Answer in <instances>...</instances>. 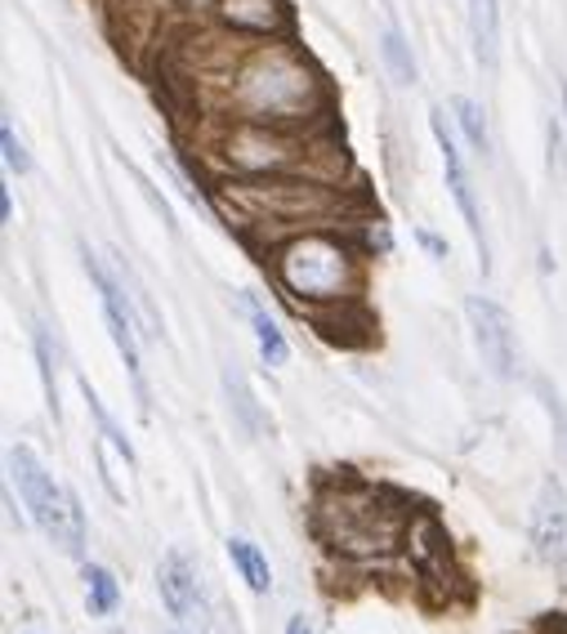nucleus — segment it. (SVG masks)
<instances>
[{
    "label": "nucleus",
    "mask_w": 567,
    "mask_h": 634,
    "mask_svg": "<svg viewBox=\"0 0 567 634\" xmlns=\"http://www.w3.org/2000/svg\"><path fill=\"white\" fill-rule=\"evenodd\" d=\"M563 112H567V81H563Z\"/></svg>",
    "instance_id": "29"
},
{
    "label": "nucleus",
    "mask_w": 567,
    "mask_h": 634,
    "mask_svg": "<svg viewBox=\"0 0 567 634\" xmlns=\"http://www.w3.org/2000/svg\"><path fill=\"white\" fill-rule=\"evenodd\" d=\"M86 599H90V612L94 616H112L116 603H121V590H116V577L99 563H86Z\"/></svg>",
    "instance_id": "20"
},
{
    "label": "nucleus",
    "mask_w": 567,
    "mask_h": 634,
    "mask_svg": "<svg viewBox=\"0 0 567 634\" xmlns=\"http://www.w3.org/2000/svg\"><path fill=\"white\" fill-rule=\"evenodd\" d=\"M469 45L482 73L501 67V0H469Z\"/></svg>",
    "instance_id": "15"
},
{
    "label": "nucleus",
    "mask_w": 567,
    "mask_h": 634,
    "mask_svg": "<svg viewBox=\"0 0 567 634\" xmlns=\"http://www.w3.org/2000/svg\"><path fill=\"white\" fill-rule=\"evenodd\" d=\"M157 590H162V603L175 616V625H184L188 634H220L215 612H210L205 590H201V577L184 549H170L157 563Z\"/></svg>",
    "instance_id": "9"
},
{
    "label": "nucleus",
    "mask_w": 567,
    "mask_h": 634,
    "mask_svg": "<svg viewBox=\"0 0 567 634\" xmlns=\"http://www.w3.org/2000/svg\"><path fill=\"white\" fill-rule=\"evenodd\" d=\"M229 558H233L237 577H242V581H246L255 594H268V590H273L268 558L259 554V545H255V541H246V536H229Z\"/></svg>",
    "instance_id": "17"
},
{
    "label": "nucleus",
    "mask_w": 567,
    "mask_h": 634,
    "mask_svg": "<svg viewBox=\"0 0 567 634\" xmlns=\"http://www.w3.org/2000/svg\"><path fill=\"white\" fill-rule=\"evenodd\" d=\"M465 313H469L474 344H478L487 371H491L496 380H514V376H519V340H514L510 313L496 304V300H487V296H469Z\"/></svg>",
    "instance_id": "10"
},
{
    "label": "nucleus",
    "mask_w": 567,
    "mask_h": 634,
    "mask_svg": "<svg viewBox=\"0 0 567 634\" xmlns=\"http://www.w3.org/2000/svg\"><path fill=\"white\" fill-rule=\"evenodd\" d=\"M215 153L224 170H233V179H273V175H304L313 144L300 130L233 116V125L220 130L215 138Z\"/></svg>",
    "instance_id": "6"
},
{
    "label": "nucleus",
    "mask_w": 567,
    "mask_h": 634,
    "mask_svg": "<svg viewBox=\"0 0 567 634\" xmlns=\"http://www.w3.org/2000/svg\"><path fill=\"white\" fill-rule=\"evenodd\" d=\"M81 255H86L90 281L99 287L112 344H116V354L125 358V371H130V380H134V393H138V402H144V411H148V380H144V363H138V309H134V300H130V287L121 281V272H108V264H103L90 246H86Z\"/></svg>",
    "instance_id": "7"
},
{
    "label": "nucleus",
    "mask_w": 567,
    "mask_h": 634,
    "mask_svg": "<svg viewBox=\"0 0 567 634\" xmlns=\"http://www.w3.org/2000/svg\"><path fill=\"white\" fill-rule=\"evenodd\" d=\"M532 549L549 563L563 568L567 563V491L558 478H545L532 505Z\"/></svg>",
    "instance_id": "12"
},
{
    "label": "nucleus",
    "mask_w": 567,
    "mask_h": 634,
    "mask_svg": "<svg viewBox=\"0 0 567 634\" xmlns=\"http://www.w3.org/2000/svg\"><path fill=\"white\" fill-rule=\"evenodd\" d=\"M229 103L242 121L309 134V125L326 121L331 90L291 41H264L229 67Z\"/></svg>",
    "instance_id": "1"
},
{
    "label": "nucleus",
    "mask_w": 567,
    "mask_h": 634,
    "mask_svg": "<svg viewBox=\"0 0 567 634\" xmlns=\"http://www.w3.org/2000/svg\"><path fill=\"white\" fill-rule=\"evenodd\" d=\"M430 130H434V144H438V153H443L447 188H452V197H456V205H460V215H465V229H469V237H474V246H478V268L491 272L487 233H482V210H478V197H474V183H469L465 157H460V148H456V134H452V125H447V116H443L438 108L430 112Z\"/></svg>",
    "instance_id": "11"
},
{
    "label": "nucleus",
    "mask_w": 567,
    "mask_h": 634,
    "mask_svg": "<svg viewBox=\"0 0 567 634\" xmlns=\"http://www.w3.org/2000/svg\"><path fill=\"white\" fill-rule=\"evenodd\" d=\"M242 309L251 318V331H255V344H259V358L268 367H287L291 358V348H287V335H281V326L268 318V309L255 300V296H242Z\"/></svg>",
    "instance_id": "16"
},
{
    "label": "nucleus",
    "mask_w": 567,
    "mask_h": 634,
    "mask_svg": "<svg viewBox=\"0 0 567 634\" xmlns=\"http://www.w3.org/2000/svg\"><path fill=\"white\" fill-rule=\"evenodd\" d=\"M220 197L237 210L242 224H264V229H322L335 215H344V192L340 183H326L318 175H273V179H233L220 188Z\"/></svg>",
    "instance_id": "4"
},
{
    "label": "nucleus",
    "mask_w": 567,
    "mask_h": 634,
    "mask_svg": "<svg viewBox=\"0 0 567 634\" xmlns=\"http://www.w3.org/2000/svg\"><path fill=\"white\" fill-rule=\"evenodd\" d=\"M86 407H90V415L99 420V438H108V443H116V447H121V452H125V456L134 460V443L125 438V430H121V425H116V420H112V411H108V407L99 402V393H94L90 385H86Z\"/></svg>",
    "instance_id": "22"
},
{
    "label": "nucleus",
    "mask_w": 567,
    "mask_h": 634,
    "mask_svg": "<svg viewBox=\"0 0 567 634\" xmlns=\"http://www.w3.org/2000/svg\"><path fill=\"white\" fill-rule=\"evenodd\" d=\"M287 634H313V625H309L304 616H291V621H287Z\"/></svg>",
    "instance_id": "28"
},
{
    "label": "nucleus",
    "mask_w": 567,
    "mask_h": 634,
    "mask_svg": "<svg viewBox=\"0 0 567 634\" xmlns=\"http://www.w3.org/2000/svg\"><path fill=\"white\" fill-rule=\"evenodd\" d=\"M32 340H36V367H41V380H45V402L58 420V348L49 344V335L41 326L32 331Z\"/></svg>",
    "instance_id": "21"
},
{
    "label": "nucleus",
    "mask_w": 567,
    "mask_h": 634,
    "mask_svg": "<svg viewBox=\"0 0 567 634\" xmlns=\"http://www.w3.org/2000/svg\"><path fill=\"white\" fill-rule=\"evenodd\" d=\"M407 558H411V568L424 586V594H430L434 603H447L460 572H456V563H452V545H447V532L434 514H411L407 523V541H402Z\"/></svg>",
    "instance_id": "8"
},
{
    "label": "nucleus",
    "mask_w": 567,
    "mask_h": 634,
    "mask_svg": "<svg viewBox=\"0 0 567 634\" xmlns=\"http://www.w3.org/2000/svg\"><path fill=\"white\" fill-rule=\"evenodd\" d=\"M415 237H420V246H424V251H430L434 259H447V242H438L434 233H415Z\"/></svg>",
    "instance_id": "26"
},
{
    "label": "nucleus",
    "mask_w": 567,
    "mask_h": 634,
    "mask_svg": "<svg viewBox=\"0 0 567 634\" xmlns=\"http://www.w3.org/2000/svg\"><path fill=\"white\" fill-rule=\"evenodd\" d=\"M5 460H10V487H19V501L27 505L32 523L63 554H81V545H86V510L77 501V491L54 482V474L41 465V456L27 443H14Z\"/></svg>",
    "instance_id": "5"
},
{
    "label": "nucleus",
    "mask_w": 567,
    "mask_h": 634,
    "mask_svg": "<svg viewBox=\"0 0 567 634\" xmlns=\"http://www.w3.org/2000/svg\"><path fill=\"white\" fill-rule=\"evenodd\" d=\"M170 5H179V10H188V14H215L220 0H170Z\"/></svg>",
    "instance_id": "25"
},
{
    "label": "nucleus",
    "mask_w": 567,
    "mask_h": 634,
    "mask_svg": "<svg viewBox=\"0 0 567 634\" xmlns=\"http://www.w3.org/2000/svg\"><path fill=\"white\" fill-rule=\"evenodd\" d=\"M309 523H313V536L331 554L353 558V563H371V558H389L407 541L411 510L371 482L335 478V482L318 487Z\"/></svg>",
    "instance_id": "2"
},
{
    "label": "nucleus",
    "mask_w": 567,
    "mask_h": 634,
    "mask_svg": "<svg viewBox=\"0 0 567 634\" xmlns=\"http://www.w3.org/2000/svg\"><path fill=\"white\" fill-rule=\"evenodd\" d=\"M170 634H188V630H184V625H175V630H170Z\"/></svg>",
    "instance_id": "30"
},
{
    "label": "nucleus",
    "mask_w": 567,
    "mask_h": 634,
    "mask_svg": "<svg viewBox=\"0 0 567 634\" xmlns=\"http://www.w3.org/2000/svg\"><path fill=\"white\" fill-rule=\"evenodd\" d=\"M215 19L224 32L255 36V41H287L291 36L287 0H220Z\"/></svg>",
    "instance_id": "13"
},
{
    "label": "nucleus",
    "mask_w": 567,
    "mask_h": 634,
    "mask_svg": "<svg viewBox=\"0 0 567 634\" xmlns=\"http://www.w3.org/2000/svg\"><path fill=\"white\" fill-rule=\"evenodd\" d=\"M220 385H224V398H229L233 420H237V425H242L251 438L273 434V415L259 407V398H255V389H251L246 371L237 367V358H224V367H220Z\"/></svg>",
    "instance_id": "14"
},
{
    "label": "nucleus",
    "mask_w": 567,
    "mask_h": 634,
    "mask_svg": "<svg viewBox=\"0 0 567 634\" xmlns=\"http://www.w3.org/2000/svg\"><path fill=\"white\" fill-rule=\"evenodd\" d=\"M0 224H14V197H10V188H0Z\"/></svg>",
    "instance_id": "27"
},
{
    "label": "nucleus",
    "mask_w": 567,
    "mask_h": 634,
    "mask_svg": "<svg viewBox=\"0 0 567 634\" xmlns=\"http://www.w3.org/2000/svg\"><path fill=\"white\" fill-rule=\"evenodd\" d=\"M452 112H456V121H460V130H465V144H469V153H474L478 162H491V130H487L482 108H478L474 99L456 94V99H452Z\"/></svg>",
    "instance_id": "18"
},
{
    "label": "nucleus",
    "mask_w": 567,
    "mask_h": 634,
    "mask_svg": "<svg viewBox=\"0 0 567 634\" xmlns=\"http://www.w3.org/2000/svg\"><path fill=\"white\" fill-rule=\"evenodd\" d=\"M545 144H549V153H545V162H549V175H554V179H567V153H563V130H558V121H554V116L545 121Z\"/></svg>",
    "instance_id": "24"
},
{
    "label": "nucleus",
    "mask_w": 567,
    "mask_h": 634,
    "mask_svg": "<svg viewBox=\"0 0 567 634\" xmlns=\"http://www.w3.org/2000/svg\"><path fill=\"white\" fill-rule=\"evenodd\" d=\"M268 268L277 277V287L309 313L331 309V304H353L363 296L358 246L326 229H304V233L273 242Z\"/></svg>",
    "instance_id": "3"
},
{
    "label": "nucleus",
    "mask_w": 567,
    "mask_h": 634,
    "mask_svg": "<svg viewBox=\"0 0 567 634\" xmlns=\"http://www.w3.org/2000/svg\"><path fill=\"white\" fill-rule=\"evenodd\" d=\"M380 63H385V73H389L398 86H415L420 67H415V54H411V45L402 41L398 27H389V32L380 36Z\"/></svg>",
    "instance_id": "19"
},
{
    "label": "nucleus",
    "mask_w": 567,
    "mask_h": 634,
    "mask_svg": "<svg viewBox=\"0 0 567 634\" xmlns=\"http://www.w3.org/2000/svg\"><path fill=\"white\" fill-rule=\"evenodd\" d=\"M0 148H5V166H10V175H27V170H32V157H27L23 138L14 134V125H10V121L0 125Z\"/></svg>",
    "instance_id": "23"
}]
</instances>
